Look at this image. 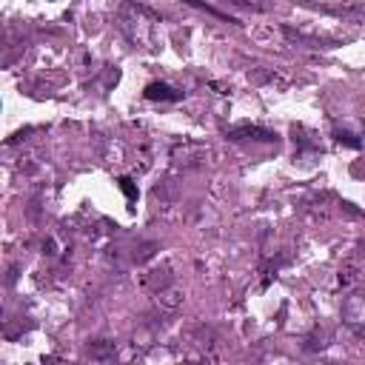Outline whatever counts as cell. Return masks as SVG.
<instances>
[{"label":"cell","instance_id":"3957f363","mask_svg":"<svg viewBox=\"0 0 365 365\" xmlns=\"http://www.w3.org/2000/svg\"><path fill=\"white\" fill-rule=\"evenodd\" d=\"M117 186H120V191L128 197V203H137L140 191H137V186H134V180H131V177H117Z\"/></svg>","mask_w":365,"mask_h":365},{"label":"cell","instance_id":"6da1fadb","mask_svg":"<svg viewBox=\"0 0 365 365\" xmlns=\"http://www.w3.org/2000/svg\"><path fill=\"white\" fill-rule=\"evenodd\" d=\"M183 95H186V92H180V89H174V86H169V83H149V86L143 89V97H145V100L177 103V100H183Z\"/></svg>","mask_w":365,"mask_h":365},{"label":"cell","instance_id":"277c9868","mask_svg":"<svg viewBox=\"0 0 365 365\" xmlns=\"http://www.w3.org/2000/svg\"><path fill=\"white\" fill-rule=\"evenodd\" d=\"M340 143L351 145V149H357V145H359V140H354V134H348V131H340Z\"/></svg>","mask_w":365,"mask_h":365},{"label":"cell","instance_id":"7a4b0ae2","mask_svg":"<svg viewBox=\"0 0 365 365\" xmlns=\"http://www.w3.org/2000/svg\"><path fill=\"white\" fill-rule=\"evenodd\" d=\"M229 134H232V140H240V137H251V140H265V143L277 140V134H274V131H268V128H260V126H237V128H232Z\"/></svg>","mask_w":365,"mask_h":365}]
</instances>
